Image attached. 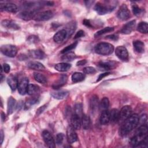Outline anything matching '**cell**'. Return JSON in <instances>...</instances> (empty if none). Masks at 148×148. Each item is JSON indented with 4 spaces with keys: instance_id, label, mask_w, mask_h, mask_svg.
I'll return each instance as SVG.
<instances>
[{
    "instance_id": "1",
    "label": "cell",
    "mask_w": 148,
    "mask_h": 148,
    "mask_svg": "<svg viewBox=\"0 0 148 148\" xmlns=\"http://www.w3.org/2000/svg\"><path fill=\"white\" fill-rule=\"evenodd\" d=\"M139 123V116L137 114H133L125 119L120 128V134L122 136L127 135L134 130Z\"/></svg>"
},
{
    "instance_id": "2",
    "label": "cell",
    "mask_w": 148,
    "mask_h": 148,
    "mask_svg": "<svg viewBox=\"0 0 148 148\" xmlns=\"http://www.w3.org/2000/svg\"><path fill=\"white\" fill-rule=\"evenodd\" d=\"M113 51V46L109 43L101 42L97 44L95 47V53L102 56H108L111 54Z\"/></svg>"
},
{
    "instance_id": "3",
    "label": "cell",
    "mask_w": 148,
    "mask_h": 148,
    "mask_svg": "<svg viewBox=\"0 0 148 148\" xmlns=\"http://www.w3.org/2000/svg\"><path fill=\"white\" fill-rule=\"evenodd\" d=\"M115 6H113L112 5L102 4L100 2H98L95 5L94 9L98 14L103 15L113 10Z\"/></svg>"
},
{
    "instance_id": "4",
    "label": "cell",
    "mask_w": 148,
    "mask_h": 148,
    "mask_svg": "<svg viewBox=\"0 0 148 148\" xmlns=\"http://www.w3.org/2000/svg\"><path fill=\"white\" fill-rule=\"evenodd\" d=\"M1 53L9 57H14L17 53V48L12 45H5L1 47Z\"/></svg>"
},
{
    "instance_id": "5",
    "label": "cell",
    "mask_w": 148,
    "mask_h": 148,
    "mask_svg": "<svg viewBox=\"0 0 148 148\" xmlns=\"http://www.w3.org/2000/svg\"><path fill=\"white\" fill-rule=\"evenodd\" d=\"M115 54L121 61L127 62L129 59V55L127 49L123 46H119L116 48Z\"/></svg>"
},
{
    "instance_id": "6",
    "label": "cell",
    "mask_w": 148,
    "mask_h": 148,
    "mask_svg": "<svg viewBox=\"0 0 148 148\" xmlns=\"http://www.w3.org/2000/svg\"><path fill=\"white\" fill-rule=\"evenodd\" d=\"M117 16L120 20L123 21L127 20L130 18V17H131L130 11L125 4H123L120 6L117 13Z\"/></svg>"
},
{
    "instance_id": "7",
    "label": "cell",
    "mask_w": 148,
    "mask_h": 148,
    "mask_svg": "<svg viewBox=\"0 0 148 148\" xmlns=\"http://www.w3.org/2000/svg\"><path fill=\"white\" fill-rule=\"evenodd\" d=\"M53 13L51 10H45L42 12L37 13L35 16L34 19L35 21H47L50 20L53 17Z\"/></svg>"
},
{
    "instance_id": "8",
    "label": "cell",
    "mask_w": 148,
    "mask_h": 148,
    "mask_svg": "<svg viewBox=\"0 0 148 148\" xmlns=\"http://www.w3.org/2000/svg\"><path fill=\"white\" fill-rule=\"evenodd\" d=\"M42 136L45 143L47 147L50 148H54L56 147L54 139L51 134L47 130H44L42 132Z\"/></svg>"
},
{
    "instance_id": "9",
    "label": "cell",
    "mask_w": 148,
    "mask_h": 148,
    "mask_svg": "<svg viewBox=\"0 0 148 148\" xmlns=\"http://www.w3.org/2000/svg\"><path fill=\"white\" fill-rule=\"evenodd\" d=\"M29 80L27 77L22 78L18 84V91L20 95H25L27 92V89L29 85Z\"/></svg>"
},
{
    "instance_id": "10",
    "label": "cell",
    "mask_w": 148,
    "mask_h": 148,
    "mask_svg": "<svg viewBox=\"0 0 148 148\" xmlns=\"http://www.w3.org/2000/svg\"><path fill=\"white\" fill-rule=\"evenodd\" d=\"M132 108L129 105L124 106L120 111L119 121H124L129 116L131 115Z\"/></svg>"
},
{
    "instance_id": "11",
    "label": "cell",
    "mask_w": 148,
    "mask_h": 148,
    "mask_svg": "<svg viewBox=\"0 0 148 148\" xmlns=\"http://www.w3.org/2000/svg\"><path fill=\"white\" fill-rule=\"evenodd\" d=\"M66 136L68 142L69 143H75L77 140L78 138L77 134L75 131V129L71 125H69L67 128Z\"/></svg>"
},
{
    "instance_id": "12",
    "label": "cell",
    "mask_w": 148,
    "mask_h": 148,
    "mask_svg": "<svg viewBox=\"0 0 148 148\" xmlns=\"http://www.w3.org/2000/svg\"><path fill=\"white\" fill-rule=\"evenodd\" d=\"M0 9L1 11H6L13 13H15L18 11L17 6L13 3H1L0 5Z\"/></svg>"
},
{
    "instance_id": "13",
    "label": "cell",
    "mask_w": 148,
    "mask_h": 148,
    "mask_svg": "<svg viewBox=\"0 0 148 148\" xmlns=\"http://www.w3.org/2000/svg\"><path fill=\"white\" fill-rule=\"evenodd\" d=\"M135 23H136V21L135 20H133L128 22L127 23H126L123 25L120 32L123 34H130L134 29V27L135 26Z\"/></svg>"
},
{
    "instance_id": "14",
    "label": "cell",
    "mask_w": 148,
    "mask_h": 148,
    "mask_svg": "<svg viewBox=\"0 0 148 148\" xmlns=\"http://www.w3.org/2000/svg\"><path fill=\"white\" fill-rule=\"evenodd\" d=\"M68 32L66 29H61L54 34L53 36V40L56 43H61L66 38Z\"/></svg>"
},
{
    "instance_id": "15",
    "label": "cell",
    "mask_w": 148,
    "mask_h": 148,
    "mask_svg": "<svg viewBox=\"0 0 148 148\" xmlns=\"http://www.w3.org/2000/svg\"><path fill=\"white\" fill-rule=\"evenodd\" d=\"M71 126L75 129V130H79L82 125V121L81 118L79 116L74 114L71 116Z\"/></svg>"
},
{
    "instance_id": "16",
    "label": "cell",
    "mask_w": 148,
    "mask_h": 148,
    "mask_svg": "<svg viewBox=\"0 0 148 148\" xmlns=\"http://www.w3.org/2000/svg\"><path fill=\"white\" fill-rule=\"evenodd\" d=\"M36 13L34 10H24L20 12L18 16L24 20H29L32 18H34L36 15Z\"/></svg>"
},
{
    "instance_id": "17",
    "label": "cell",
    "mask_w": 148,
    "mask_h": 148,
    "mask_svg": "<svg viewBox=\"0 0 148 148\" xmlns=\"http://www.w3.org/2000/svg\"><path fill=\"white\" fill-rule=\"evenodd\" d=\"M7 83L12 91H15L18 87V81L17 78L13 75H10L7 78Z\"/></svg>"
},
{
    "instance_id": "18",
    "label": "cell",
    "mask_w": 148,
    "mask_h": 148,
    "mask_svg": "<svg viewBox=\"0 0 148 148\" xmlns=\"http://www.w3.org/2000/svg\"><path fill=\"white\" fill-rule=\"evenodd\" d=\"M16 107V101L12 97H10L8 100L7 112L8 114H11L14 112Z\"/></svg>"
},
{
    "instance_id": "19",
    "label": "cell",
    "mask_w": 148,
    "mask_h": 148,
    "mask_svg": "<svg viewBox=\"0 0 148 148\" xmlns=\"http://www.w3.org/2000/svg\"><path fill=\"white\" fill-rule=\"evenodd\" d=\"M1 25L6 27L7 28L9 29H12L14 30L18 29L20 28V27L14 22H13L12 20H3L1 22Z\"/></svg>"
},
{
    "instance_id": "20",
    "label": "cell",
    "mask_w": 148,
    "mask_h": 148,
    "mask_svg": "<svg viewBox=\"0 0 148 148\" xmlns=\"http://www.w3.org/2000/svg\"><path fill=\"white\" fill-rule=\"evenodd\" d=\"M67 76L65 75H62L60 76V77L58 79L57 82H56L52 86L53 88L54 89H58L59 88L63 86L67 82Z\"/></svg>"
},
{
    "instance_id": "21",
    "label": "cell",
    "mask_w": 148,
    "mask_h": 148,
    "mask_svg": "<svg viewBox=\"0 0 148 148\" xmlns=\"http://www.w3.org/2000/svg\"><path fill=\"white\" fill-rule=\"evenodd\" d=\"M28 68L36 71H43L45 69V66L38 61H30L27 64Z\"/></svg>"
},
{
    "instance_id": "22",
    "label": "cell",
    "mask_w": 148,
    "mask_h": 148,
    "mask_svg": "<svg viewBox=\"0 0 148 148\" xmlns=\"http://www.w3.org/2000/svg\"><path fill=\"white\" fill-rule=\"evenodd\" d=\"M98 98L97 95H93L90 100V108L92 113L96 112L99 107Z\"/></svg>"
},
{
    "instance_id": "23",
    "label": "cell",
    "mask_w": 148,
    "mask_h": 148,
    "mask_svg": "<svg viewBox=\"0 0 148 148\" xmlns=\"http://www.w3.org/2000/svg\"><path fill=\"white\" fill-rule=\"evenodd\" d=\"M99 121L102 125H105L110 121V113L108 110L102 111L99 118Z\"/></svg>"
},
{
    "instance_id": "24",
    "label": "cell",
    "mask_w": 148,
    "mask_h": 148,
    "mask_svg": "<svg viewBox=\"0 0 148 148\" xmlns=\"http://www.w3.org/2000/svg\"><path fill=\"white\" fill-rule=\"evenodd\" d=\"M29 56L35 59H43L45 57V53L41 50H33L29 51Z\"/></svg>"
},
{
    "instance_id": "25",
    "label": "cell",
    "mask_w": 148,
    "mask_h": 148,
    "mask_svg": "<svg viewBox=\"0 0 148 148\" xmlns=\"http://www.w3.org/2000/svg\"><path fill=\"white\" fill-rule=\"evenodd\" d=\"M71 67V65L66 62H61L57 64L54 66L55 69L59 72H66L68 71Z\"/></svg>"
},
{
    "instance_id": "26",
    "label": "cell",
    "mask_w": 148,
    "mask_h": 148,
    "mask_svg": "<svg viewBox=\"0 0 148 148\" xmlns=\"http://www.w3.org/2000/svg\"><path fill=\"white\" fill-rule=\"evenodd\" d=\"M110 113V121L112 123H117L119 121L120 111L117 109H113Z\"/></svg>"
},
{
    "instance_id": "27",
    "label": "cell",
    "mask_w": 148,
    "mask_h": 148,
    "mask_svg": "<svg viewBox=\"0 0 148 148\" xmlns=\"http://www.w3.org/2000/svg\"><path fill=\"white\" fill-rule=\"evenodd\" d=\"M69 92L66 91H57L52 92L51 95L55 99H62L68 95Z\"/></svg>"
},
{
    "instance_id": "28",
    "label": "cell",
    "mask_w": 148,
    "mask_h": 148,
    "mask_svg": "<svg viewBox=\"0 0 148 148\" xmlns=\"http://www.w3.org/2000/svg\"><path fill=\"white\" fill-rule=\"evenodd\" d=\"M114 62H100L98 64V67L103 71H109L114 66Z\"/></svg>"
},
{
    "instance_id": "29",
    "label": "cell",
    "mask_w": 148,
    "mask_h": 148,
    "mask_svg": "<svg viewBox=\"0 0 148 148\" xmlns=\"http://www.w3.org/2000/svg\"><path fill=\"white\" fill-rule=\"evenodd\" d=\"M133 46L135 50L138 53H142L145 51V44L140 40L134 41Z\"/></svg>"
},
{
    "instance_id": "30",
    "label": "cell",
    "mask_w": 148,
    "mask_h": 148,
    "mask_svg": "<svg viewBox=\"0 0 148 148\" xmlns=\"http://www.w3.org/2000/svg\"><path fill=\"white\" fill-rule=\"evenodd\" d=\"M40 91L39 87L36 84H30L28 85L27 89V94L29 95H36Z\"/></svg>"
},
{
    "instance_id": "31",
    "label": "cell",
    "mask_w": 148,
    "mask_h": 148,
    "mask_svg": "<svg viewBox=\"0 0 148 148\" xmlns=\"http://www.w3.org/2000/svg\"><path fill=\"white\" fill-rule=\"evenodd\" d=\"M84 78H85V75L81 72H75L74 73H73L71 77L72 81L73 83H77V82H82L84 80Z\"/></svg>"
},
{
    "instance_id": "32",
    "label": "cell",
    "mask_w": 148,
    "mask_h": 148,
    "mask_svg": "<svg viewBox=\"0 0 148 148\" xmlns=\"http://www.w3.org/2000/svg\"><path fill=\"white\" fill-rule=\"evenodd\" d=\"M82 125L83 126V128L84 130H88L90 126V119L89 116L86 114H83L81 118Z\"/></svg>"
},
{
    "instance_id": "33",
    "label": "cell",
    "mask_w": 148,
    "mask_h": 148,
    "mask_svg": "<svg viewBox=\"0 0 148 148\" xmlns=\"http://www.w3.org/2000/svg\"><path fill=\"white\" fill-rule=\"evenodd\" d=\"M109 106V100L107 97H103L99 103V108L101 110H106Z\"/></svg>"
},
{
    "instance_id": "34",
    "label": "cell",
    "mask_w": 148,
    "mask_h": 148,
    "mask_svg": "<svg viewBox=\"0 0 148 148\" xmlns=\"http://www.w3.org/2000/svg\"><path fill=\"white\" fill-rule=\"evenodd\" d=\"M137 31L142 34H147L148 31V24L146 22H140L137 26Z\"/></svg>"
},
{
    "instance_id": "35",
    "label": "cell",
    "mask_w": 148,
    "mask_h": 148,
    "mask_svg": "<svg viewBox=\"0 0 148 148\" xmlns=\"http://www.w3.org/2000/svg\"><path fill=\"white\" fill-rule=\"evenodd\" d=\"M34 77L36 82L41 84H45L47 82L46 77L41 73H39L38 72L34 73Z\"/></svg>"
},
{
    "instance_id": "36",
    "label": "cell",
    "mask_w": 148,
    "mask_h": 148,
    "mask_svg": "<svg viewBox=\"0 0 148 148\" xmlns=\"http://www.w3.org/2000/svg\"><path fill=\"white\" fill-rule=\"evenodd\" d=\"M38 101H39L38 97H31V98L28 99L25 103V108L28 109L31 106L36 103L38 102Z\"/></svg>"
},
{
    "instance_id": "37",
    "label": "cell",
    "mask_w": 148,
    "mask_h": 148,
    "mask_svg": "<svg viewBox=\"0 0 148 148\" xmlns=\"http://www.w3.org/2000/svg\"><path fill=\"white\" fill-rule=\"evenodd\" d=\"M114 30V28L113 27H105V28H103V29L97 31L95 34H94V36L95 37H98L102 35H103L106 33H108V32H112Z\"/></svg>"
},
{
    "instance_id": "38",
    "label": "cell",
    "mask_w": 148,
    "mask_h": 148,
    "mask_svg": "<svg viewBox=\"0 0 148 148\" xmlns=\"http://www.w3.org/2000/svg\"><path fill=\"white\" fill-rule=\"evenodd\" d=\"M75 57H76V56L74 53L68 52V53H66V54H65L64 56H62V57H61V59L64 61H72V60L75 59Z\"/></svg>"
},
{
    "instance_id": "39",
    "label": "cell",
    "mask_w": 148,
    "mask_h": 148,
    "mask_svg": "<svg viewBox=\"0 0 148 148\" xmlns=\"http://www.w3.org/2000/svg\"><path fill=\"white\" fill-rule=\"evenodd\" d=\"M77 42H75L68 46H67L66 47H65V48H64L61 53H62V54H65L66 53H68V52H70V51H71L72 50H73V49H75L76 47V46H77Z\"/></svg>"
},
{
    "instance_id": "40",
    "label": "cell",
    "mask_w": 148,
    "mask_h": 148,
    "mask_svg": "<svg viewBox=\"0 0 148 148\" xmlns=\"http://www.w3.org/2000/svg\"><path fill=\"white\" fill-rule=\"evenodd\" d=\"M83 108L82 105L80 103H77L75 105V114L79 116L80 117L83 115L82 113Z\"/></svg>"
},
{
    "instance_id": "41",
    "label": "cell",
    "mask_w": 148,
    "mask_h": 148,
    "mask_svg": "<svg viewBox=\"0 0 148 148\" xmlns=\"http://www.w3.org/2000/svg\"><path fill=\"white\" fill-rule=\"evenodd\" d=\"M132 10L133 13L136 16H139L142 12V10L140 9L136 4H134L132 6Z\"/></svg>"
},
{
    "instance_id": "42",
    "label": "cell",
    "mask_w": 148,
    "mask_h": 148,
    "mask_svg": "<svg viewBox=\"0 0 148 148\" xmlns=\"http://www.w3.org/2000/svg\"><path fill=\"white\" fill-rule=\"evenodd\" d=\"M83 72L85 74H94L96 72V69L92 66H87L83 68Z\"/></svg>"
},
{
    "instance_id": "43",
    "label": "cell",
    "mask_w": 148,
    "mask_h": 148,
    "mask_svg": "<svg viewBox=\"0 0 148 148\" xmlns=\"http://www.w3.org/2000/svg\"><path fill=\"white\" fill-rule=\"evenodd\" d=\"M64 135L62 133H58L56 135V143L58 145H61L64 141Z\"/></svg>"
},
{
    "instance_id": "44",
    "label": "cell",
    "mask_w": 148,
    "mask_h": 148,
    "mask_svg": "<svg viewBox=\"0 0 148 148\" xmlns=\"http://www.w3.org/2000/svg\"><path fill=\"white\" fill-rule=\"evenodd\" d=\"M27 41L29 43H36L39 41V38L35 35H31L28 37Z\"/></svg>"
},
{
    "instance_id": "45",
    "label": "cell",
    "mask_w": 148,
    "mask_h": 148,
    "mask_svg": "<svg viewBox=\"0 0 148 148\" xmlns=\"http://www.w3.org/2000/svg\"><path fill=\"white\" fill-rule=\"evenodd\" d=\"M47 105L45 104V105H43L42 106H41L40 107H39L37 110H36V115L37 116H39L41 113H42L45 110V109L47 108Z\"/></svg>"
},
{
    "instance_id": "46",
    "label": "cell",
    "mask_w": 148,
    "mask_h": 148,
    "mask_svg": "<svg viewBox=\"0 0 148 148\" xmlns=\"http://www.w3.org/2000/svg\"><path fill=\"white\" fill-rule=\"evenodd\" d=\"M147 120V116L146 114H143L140 116V117H139V123L138 124H140V125L144 124L145 122Z\"/></svg>"
},
{
    "instance_id": "47",
    "label": "cell",
    "mask_w": 148,
    "mask_h": 148,
    "mask_svg": "<svg viewBox=\"0 0 148 148\" xmlns=\"http://www.w3.org/2000/svg\"><path fill=\"white\" fill-rule=\"evenodd\" d=\"M84 36V32L83 30H79L76 32L74 36V39H77Z\"/></svg>"
},
{
    "instance_id": "48",
    "label": "cell",
    "mask_w": 148,
    "mask_h": 148,
    "mask_svg": "<svg viewBox=\"0 0 148 148\" xmlns=\"http://www.w3.org/2000/svg\"><path fill=\"white\" fill-rule=\"evenodd\" d=\"M2 68H3V71L5 72V73H9L10 72V66L9 64H6V63H5L3 64V66H2Z\"/></svg>"
},
{
    "instance_id": "49",
    "label": "cell",
    "mask_w": 148,
    "mask_h": 148,
    "mask_svg": "<svg viewBox=\"0 0 148 148\" xmlns=\"http://www.w3.org/2000/svg\"><path fill=\"white\" fill-rule=\"evenodd\" d=\"M110 72H105V73H103L100 74V75H99L98 79H97V82H99V81L101 80L103 78H104L105 77L108 76V75H110Z\"/></svg>"
},
{
    "instance_id": "50",
    "label": "cell",
    "mask_w": 148,
    "mask_h": 148,
    "mask_svg": "<svg viewBox=\"0 0 148 148\" xmlns=\"http://www.w3.org/2000/svg\"><path fill=\"white\" fill-rule=\"evenodd\" d=\"M83 24L86 25V27H92V25L91 24V23H90V20H87V19H84L83 21Z\"/></svg>"
},
{
    "instance_id": "51",
    "label": "cell",
    "mask_w": 148,
    "mask_h": 148,
    "mask_svg": "<svg viewBox=\"0 0 148 148\" xmlns=\"http://www.w3.org/2000/svg\"><path fill=\"white\" fill-rule=\"evenodd\" d=\"M106 38H108L109 39L111 40H116L118 39V36L116 35H108L106 36Z\"/></svg>"
},
{
    "instance_id": "52",
    "label": "cell",
    "mask_w": 148,
    "mask_h": 148,
    "mask_svg": "<svg viewBox=\"0 0 148 148\" xmlns=\"http://www.w3.org/2000/svg\"><path fill=\"white\" fill-rule=\"evenodd\" d=\"M87 63V61L86 60H80L79 61L77 62L76 63V65L77 66H81V65H84Z\"/></svg>"
},
{
    "instance_id": "53",
    "label": "cell",
    "mask_w": 148,
    "mask_h": 148,
    "mask_svg": "<svg viewBox=\"0 0 148 148\" xmlns=\"http://www.w3.org/2000/svg\"><path fill=\"white\" fill-rule=\"evenodd\" d=\"M3 132L2 130H1V145H2V142H3Z\"/></svg>"
},
{
    "instance_id": "54",
    "label": "cell",
    "mask_w": 148,
    "mask_h": 148,
    "mask_svg": "<svg viewBox=\"0 0 148 148\" xmlns=\"http://www.w3.org/2000/svg\"><path fill=\"white\" fill-rule=\"evenodd\" d=\"M1 120L2 121H4L5 120V114L3 112H1Z\"/></svg>"
},
{
    "instance_id": "55",
    "label": "cell",
    "mask_w": 148,
    "mask_h": 148,
    "mask_svg": "<svg viewBox=\"0 0 148 148\" xmlns=\"http://www.w3.org/2000/svg\"><path fill=\"white\" fill-rule=\"evenodd\" d=\"M3 75L1 73V82H2L3 81Z\"/></svg>"
}]
</instances>
